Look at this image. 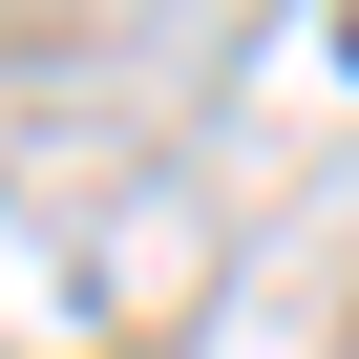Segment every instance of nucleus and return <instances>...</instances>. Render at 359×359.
Masks as SVG:
<instances>
[{
    "label": "nucleus",
    "instance_id": "1",
    "mask_svg": "<svg viewBox=\"0 0 359 359\" xmlns=\"http://www.w3.org/2000/svg\"><path fill=\"white\" fill-rule=\"evenodd\" d=\"M338 64H359V0H338Z\"/></svg>",
    "mask_w": 359,
    "mask_h": 359
}]
</instances>
